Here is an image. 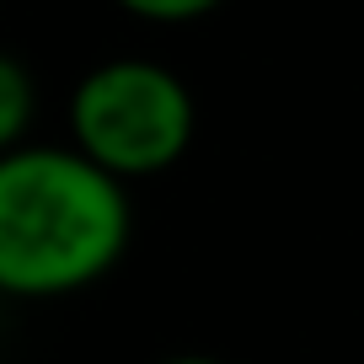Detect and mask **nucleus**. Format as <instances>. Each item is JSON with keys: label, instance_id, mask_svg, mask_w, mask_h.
<instances>
[{"label": "nucleus", "instance_id": "f257e3e1", "mask_svg": "<svg viewBox=\"0 0 364 364\" xmlns=\"http://www.w3.org/2000/svg\"><path fill=\"white\" fill-rule=\"evenodd\" d=\"M129 182L75 145L0 156V295L59 300L97 284L129 252Z\"/></svg>", "mask_w": 364, "mask_h": 364}, {"label": "nucleus", "instance_id": "f03ea898", "mask_svg": "<svg viewBox=\"0 0 364 364\" xmlns=\"http://www.w3.org/2000/svg\"><path fill=\"white\" fill-rule=\"evenodd\" d=\"M193 91L156 59H102L70 91V145L118 182L177 166L193 145Z\"/></svg>", "mask_w": 364, "mask_h": 364}, {"label": "nucleus", "instance_id": "7ed1b4c3", "mask_svg": "<svg viewBox=\"0 0 364 364\" xmlns=\"http://www.w3.org/2000/svg\"><path fill=\"white\" fill-rule=\"evenodd\" d=\"M38 113V86L27 75V65L16 54L0 48V156L16 145H27V129Z\"/></svg>", "mask_w": 364, "mask_h": 364}, {"label": "nucleus", "instance_id": "20e7f679", "mask_svg": "<svg viewBox=\"0 0 364 364\" xmlns=\"http://www.w3.org/2000/svg\"><path fill=\"white\" fill-rule=\"evenodd\" d=\"M129 16L139 22H156V27H188V22H204L209 11H220L225 0H118Z\"/></svg>", "mask_w": 364, "mask_h": 364}, {"label": "nucleus", "instance_id": "39448f33", "mask_svg": "<svg viewBox=\"0 0 364 364\" xmlns=\"http://www.w3.org/2000/svg\"><path fill=\"white\" fill-rule=\"evenodd\" d=\"M161 364H230V359H215V353H171Z\"/></svg>", "mask_w": 364, "mask_h": 364}]
</instances>
